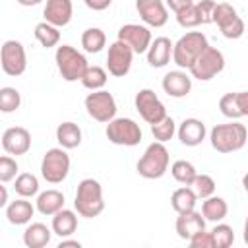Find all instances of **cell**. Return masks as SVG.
<instances>
[{
  "instance_id": "obj_1",
  "label": "cell",
  "mask_w": 248,
  "mask_h": 248,
  "mask_svg": "<svg viewBox=\"0 0 248 248\" xmlns=\"http://www.w3.org/2000/svg\"><path fill=\"white\" fill-rule=\"evenodd\" d=\"M211 147L219 153H234L240 151L246 145L248 140V130L240 122H227V124H217L213 126L211 134Z\"/></svg>"
},
{
  "instance_id": "obj_2",
  "label": "cell",
  "mask_w": 248,
  "mask_h": 248,
  "mask_svg": "<svg viewBox=\"0 0 248 248\" xmlns=\"http://www.w3.org/2000/svg\"><path fill=\"white\" fill-rule=\"evenodd\" d=\"M74 207H76L78 215L87 217V219H93V217L103 213V209H105L103 188L95 178H83L78 184Z\"/></svg>"
},
{
  "instance_id": "obj_3",
  "label": "cell",
  "mask_w": 248,
  "mask_h": 248,
  "mask_svg": "<svg viewBox=\"0 0 248 248\" xmlns=\"http://www.w3.org/2000/svg\"><path fill=\"white\" fill-rule=\"evenodd\" d=\"M169 149L165 147V143L161 141H153L147 145V149L143 151V155L140 157L136 169H138V174L147 178V180H155V178H161L167 169H169Z\"/></svg>"
},
{
  "instance_id": "obj_4",
  "label": "cell",
  "mask_w": 248,
  "mask_h": 248,
  "mask_svg": "<svg viewBox=\"0 0 248 248\" xmlns=\"http://www.w3.org/2000/svg\"><path fill=\"white\" fill-rule=\"evenodd\" d=\"M207 37L202 31H188L172 45V62L178 68H190L196 56L207 46Z\"/></svg>"
},
{
  "instance_id": "obj_5",
  "label": "cell",
  "mask_w": 248,
  "mask_h": 248,
  "mask_svg": "<svg viewBox=\"0 0 248 248\" xmlns=\"http://www.w3.org/2000/svg\"><path fill=\"white\" fill-rule=\"evenodd\" d=\"M54 60H56V68H58V72H60L64 81H78V79H81L85 68L89 66L87 58L78 48H74L72 45H60L56 48Z\"/></svg>"
},
{
  "instance_id": "obj_6",
  "label": "cell",
  "mask_w": 248,
  "mask_h": 248,
  "mask_svg": "<svg viewBox=\"0 0 248 248\" xmlns=\"http://www.w3.org/2000/svg\"><path fill=\"white\" fill-rule=\"evenodd\" d=\"M225 68V56L219 48L215 46H205L198 56L196 60L192 62V66L188 68L192 78L200 79V81H209L211 78H215L217 74H221Z\"/></svg>"
},
{
  "instance_id": "obj_7",
  "label": "cell",
  "mask_w": 248,
  "mask_h": 248,
  "mask_svg": "<svg viewBox=\"0 0 248 248\" xmlns=\"http://www.w3.org/2000/svg\"><path fill=\"white\" fill-rule=\"evenodd\" d=\"M70 172V157L64 147H52L43 155L41 174L48 184H60Z\"/></svg>"
},
{
  "instance_id": "obj_8",
  "label": "cell",
  "mask_w": 248,
  "mask_h": 248,
  "mask_svg": "<svg viewBox=\"0 0 248 248\" xmlns=\"http://www.w3.org/2000/svg\"><path fill=\"white\" fill-rule=\"evenodd\" d=\"M107 138L114 145L134 147L141 141V128L132 118H112L107 122Z\"/></svg>"
},
{
  "instance_id": "obj_9",
  "label": "cell",
  "mask_w": 248,
  "mask_h": 248,
  "mask_svg": "<svg viewBox=\"0 0 248 248\" xmlns=\"http://www.w3.org/2000/svg\"><path fill=\"white\" fill-rule=\"evenodd\" d=\"M211 23H217V27H219V31H221V35L225 39H240L244 35V21H242V17L227 2L215 4L213 16H211Z\"/></svg>"
},
{
  "instance_id": "obj_10",
  "label": "cell",
  "mask_w": 248,
  "mask_h": 248,
  "mask_svg": "<svg viewBox=\"0 0 248 248\" xmlns=\"http://www.w3.org/2000/svg\"><path fill=\"white\" fill-rule=\"evenodd\" d=\"M0 66H2L4 74L10 76V78H17L25 72L27 54H25V48L19 41L10 39L2 45V48H0Z\"/></svg>"
},
{
  "instance_id": "obj_11",
  "label": "cell",
  "mask_w": 248,
  "mask_h": 248,
  "mask_svg": "<svg viewBox=\"0 0 248 248\" xmlns=\"http://www.w3.org/2000/svg\"><path fill=\"white\" fill-rule=\"evenodd\" d=\"M85 110L93 120L107 124L116 116V101L108 91L97 89L85 97Z\"/></svg>"
},
{
  "instance_id": "obj_12",
  "label": "cell",
  "mask_w": 248,
  "mask_h": 248,
  "mask_svg": "<svg viewBox=\"0 0 248 248\" xmlns=\"http://www.w3.org/2000/svg\"><path fill=\"white\" fill-rule=\"evenodd\" d=\"M134 103H136V110L147 124H155L167 116V108L153 89H140L136 93Z\"/></svg>"
},
{
  "instance_id": "obj_13",
  "label": "cell",
  "mask_w": 248,
  "mask_h": 248,
  "mask_svg": "<svg viewBox=\"0 0 248 248\" xmlns=\"http://www.w3.org/2000/svg\"><path fill=\"white\" fill-rule=\"evenodd\" d=\"M132 60H134V52L132 48L122 43V41H114L108 46V54H107V70L110 76L114 78H124L130 68H132Z\"/></svg>"
},
{
  "instance_id": "obj_14",
  "label": "cell",
  "mask_w": 248,
  "mask_h": 248,
  "mask_svg": "<svg viewBox=\"0 0 248 248\" xmlns=\"http://www.w3.org/2000/svg\"><path fill=\"white\" fill-rule=\"evenodd\" d=\"M118 41L126 43L134 54H141L147 50L151 39V31L145 25H138V23H126L118 29Z\"/></svg>"
},
{
  "instance_id": "obj_15",
  "label": "cell",
  "mask_w": 248,
  "mask_h": 248,
  "mask_svg": "<svg viewBox=\"0 0 248 248\" xmlns=\"http://www.w3.org/2000/svg\"><path fill=\"white\" fill-rule=\"evenodd\" d=\"M136 10L149 27H163L169 21V12L163 0H136Z\"/></svg>"
},
{
  "instance_id": "obj_16",
  "label": "cell",
  "mask_w": 248,
  "mask_h": 248,
  "mask_svg": "<svg viewBox=\"0 0 248 248\" xmlns=\"http://www.w3.org/2000/svg\"><path fill=\"white\" fill-rule=\"evenodd\" d=\"M2 147L10 155H25L31 149V134L27 128L12 126L2 134Z\"/></svg>"
},
{
  "instance_id": "obj_17",
  "label": "cell",
  "mask_w": 248,
  "mask_h": 248,
  "mask_svg": "<svg viewBox=\"0 0 248 248\" xmlns=\"http://www.w3.org/2000/svg\"><path fill=\"white\" fill-rule=\"evenodd\" d=\"M219 110L223 116L231 120H238L248 116V93L236 91V93H225L219 99Z\"/></svg>"
},
{
  "instance_id": "obj_18",
  "label": "cell",
  "mask_w": 248,
  "mask_h": 248,
  "mask_svg": "<svg viewBox=\"0 0 248 248\" xmlns=\"http://www.w3.org/2000/svg\"><path fill=\"white\" fill-rule=\"evenodd\" d=\"M72 12H74L72 0H46L43 16H45L46 23H50L54 27H64L70 23Z\"/></svg>"
},
{
  "instance_id": "obj_19",
  "label": "cell",
  "mask_w": 248,
  "mask_h": 248,
  "mask_svg": "<svg viewBox=\"0 0 248 248\" xmlns=\"http://www.w3.org/2000/svg\"><path fill=\"white\" fill-rule=\"evenodd\" d=\"M174 227H176V234H178L182 240H190L196 232H200V231L205 229V219H203L202 213H198L196 209H190V211L178 213Z\"/></svg>"
},
{
  "instance_id": "obj_20",
  "label": "cell",
  "mask_w": 248,
  "mask_h": 248,
  "mask_svg": "<svg viewBox=\"0 0 248 248\" xmlns=\"http://www.w3.org/2000/svg\"><path fill=\"white\" fill-rule=\"evenodd\" d=\"M182 145L196 147L205 140V124L198 118H184L176 130Z\"/></svg>"
},
{
  "instance_id": "obj_21",
  "label": "cell",
  "mask_w": 248,
  "mask_h": 248,
  "mask_svg": "<svg viewBox=\"0 0 248 248\" xmlns=\"http://www.w3.org/2000/svg\"><path fill=\"white\" fill-rule=\"evenodd\" d=\"M163 89L169 97H174V99H180V97H186L192 89V79L186 72L182 70H172L169 74H165L163 78Z\"/></svg>"
},
{
  "instance_id": "obj_22",
  "label": "cell",
  "mask_w": 248,
  "mask_h": 248,
  "mask_svg": "<svg viewBox=\"0 0 248 248\" xmlns=\"http://www.w3.org/2000/svg\"><path fill=\"white\" fill-rule=\"evenodd\" d=\"M147 62L153 68H163L170 62L172 56V43L169 37H157L155 41L149 43L147 46Z\"/></svg>"
},
{
  "instance_id": "obj_23",
  "label": "cell",
  "mask_w": 248,
  "mask_h": 248,
  "mask_svg": "<svg viewBox=\"0 0 248 248\" xmlns=\"http://www.w3.org/2000/svg\"><path fill=\"white\" fill-rule=\"evenodd\" d=\"M35 213V207L25 198H19L16 202H10L6 207V219L12 225H27Z\"/></svg>"
},
{
  "instance_id": "obj_24",
  "label": "cell",
  "mask_w": 248,
  "mask_h": 248,
  "mask_svg": "<svg viewBox=\"0 0 248 248\" xmlns=\"http://www.w3.org/2000/svg\"><path fill=\"white\" fill-rule=\"evenodd\" d=\"M78 229V215L72 209H58L52 215V232L58 234L60 238L74 234Z\"/></svg>"
},
{
  "instance_id": "obj_25",
  "label": "cell",
  "mask_w": 248,
  "mask_h": 248,
  "mask_svg": "<svg viewBox=\"0 0 248 248\" xmlns=\"http://www.w3.org/2000/svg\"><path fill=\"white\" fill-rule=\"evenodd\" d=\"M52 231L45 223H31L23 231V244L27 248H43L50 242Z\"/></svg>"
},
{
  "instance_id": "obj_26",
  "label": "cell",
  "mask_w": 248,
  "mask_h": 248,
  "mask_svg": "<svg viewBox=\"0 0 248 248\" xmlns=\"http://www.w3.org/2000/svg\"><path fill=\"white\" fill-rule=\"evenodd\" d=\"M227 213H229V205H227V202L223 200V198H219V196H207V198H203V203H202V217L205 219V221H213V223H219V221H223L225 217H227Z\"/></svg>"
},
{
  "instance_id": "obj_27",
  "label": "cell",
  "mask_w": 248,
  "mask_h": 248,
  "mask_svg": "<svg viewBox=\"0 0 248 248\" xmlns=\"http://www.w3.org/2000/svg\"><path fill=\"white\" fill-rule=\"evenodd\" d=\"M56 141L64 149H76L81 143V130L76 122H62L56 128Z\"/></svg>"
},
{
  "instance_id": "obj_28",
  "label": "cell",
  "mask_w": 248,
  "mask_h": 248,
  "mask_svg": "<svg viewBox=\"0 0 248 248\" xmlns=\"http://www.w3.org/2000/svg\"><path fill=\"white\" fill-rule=\"evenodd\" d=\"M37 209L43 215H54L58 209L64 207V194L58 190H45L37 196Z\"/></svg>"
},
{
  "instance_id": "obj_29",
  "label": "cell",
  "mask_w": 248,
  "mask_h": 248,
  "mask_svg": "<svg viewBox=\"0 0 248 248\" xmlns=\"http://www.w3.org/2000/svg\"><path fill=\"white\" fill-rule=\"evenodd\" d=\"M196 202H198V196L194 194V190L190 186H180L170 196V205H172V209L176 213L194 209L196 207Z\"/></svg>"
},
{
  "instance_id": "obj_30",
  "label": "cell",
  "mask_w": 248,
  "mask_h": 248,
  "mask_svg": "<svg viewBox=\"0 0 248 248\" xmlns=\"http://www.w3.org/2000/svg\"><path fill=\"white\" fill-rule=\"evenodd\" d=\"M105 45H107V35H105L103 29L89 27L81 33V46H83L85 52H91V54L101 52L105 48Z\"/></svg>"
},
{
  "instance_id": "obj_31",
  "label": "cell",
  "mask_w": 248,
  "mask_h": 248,
  "mask_svg": "<svg viewBox=\"0 0 248 248\" xmlns=\"http://www.w3.org/2000/svg\"><path fill=\"white\" fill-rule=\"evenodd\" d=\"M79 81L85 89H91V91L103 89L107 85V70L101 66H87Z\"/></svg>"
},
{
  "instance_id": "obj_32",
  "label": "cell",
  "mask_w": 248,
  "mask_h": 248,
  "mask_svg": "<svg viewBox=\"0 0 248 248\" xmlns=\"http://www.w3.org/2000/svg\"><path fill=\"white\" fill-rule=\"evenodd\" d=\"M35 39L41 43V46L45 48H50V46H56L58 41H60V31L58 27L46 23V21H41L35 25Z\"/></svg>"
},
{
  "instance_id": "obj_33",
  "label": "cell",
  "mask_w": 248,
  "mask_h": 248,
  "mask_svg": "<svg viewBox=\"0 0 248 248\" xmlns=\"http://www.w3.org/2000/svg\"><path fill=\"white\" fill-rule=\"evenodd\" d=\"M14 190L16 194H19L21 198H31L39 192V180L35 174L31 172H21L16 176V182H14Z\"/></svg>"
},
{
  "instance_id": "obj_34",
  "label": "cell",
  "mask_w": 248,
  "mask_h": 248,
  "mask_svg": "<svg viewBox=\"0 0 248 248\" xmlns=\"http://www.w3.org/2000/svg\"><path fill=\"white\" fill-rule=\"evenodd\" d=\"M170 174H172V178H174L176 182H180V184H184V186H190L192 180H194V176H196L198 172H196V167H194L190 161L180 159V161H174V163H172Z\"/></svg>"
},
{
  "instance_id": "obj_35",
  "label": "cell",
  "mask_w": 248,
  "mask_h": 248,
  "mask_svg": "<svg viewBox=\"0 0 248 248\" xmlns=\"http://www.w3.org/2000/svg\"><path fill=\"white\" fill-rule=\"evenodd\" d=\"M21 105V95L16 87H2L0 89V112H14Z\"/></svg>"
},
{
  "instance_id": "obj_36",
  "label": "cell",
  "mask_w": 248,
  "mask_h": 248,
  "mask_svg": "<svg viewBox=\"0 0 248 248\" xmlns=\"http://www.w3.org/2000/svg\"><path fill=\"white\" fill-rule=\"evenodd\" d=\"M174 132H176V124H174V120H172L170 116H165L163 120L151 124V134H153V138H155L157 141H161V143L172 140Z\"/></svg>"
},
{
  "instance_id": "obj_37",
  "label": "cell",
  "mask_w": 248,
  "mask_h": 248,
  "mask_svg": "<svg viewBox=\"0 0 248 248\" xmlns=\"http://www.w3.org/2000/svg\"><path fill=\"white\" fill-rule=\"evenodd\" d=\"M211 236H213L215 248H229L234 242V231H232V227L227 225V223H221V221L213 227Z\"/></svg>"
},
{
  "instance_id": "obj_38",
  "label": "cell",
  "mask_w": 248,
  "mask_h": 248,
  "mask_svg": "<svg viewBox=\"0 0 248 248\" xmlns=\"http://www.w3.org/2000/svg\"><path fill=\"white\" fill-rule=\"evenodd\" d=\"M192 190L198 198H207L211 194H215V180L209 176V174H196L194 180H192Z\"/></svg>"
},
{
  "instance_id": "obj_39",
  "label": "cell",
  "mask_w": 248,
  "mask_h": 248,
  "mask_svg": "<svg viewBox=\"0 0 248 248\" xmlns=\"http://www.w3.org/2000/svg\"><path fill=\"white\" fill-rule=\"evenodd\" d=\"M176 21H178L180 27H186V29L202 25V19H200V16H198L196 4H190V6L182 8L180 12H176Z\"/></svg>"
},
{
  "instance_id": "obj_40",
  "label": "cell",
  "mask_w": 248,
  "mask_h": 248,
  "mask_svg": "<svg viewBox=\"0 0 248 248\" xmlns=\"http://www.w3.org/2000/svg\"><path fill=\"white\" fill-rule=\"evenodd\" d=\"M16 174H17V163H16V159H12L8 155L0 157V182L2 184L4 182H10V180L16 178Z\"/></svg>"
},
{
  "instance_id": "obj_41",
  "label": "cell",
  "mask_w": 248,
  "mask_h": 248,
  "mask_svg": "<svg viewBox=\"0 0 248 248\" xmlns=\"http://www.w3.org/2000/svg\"><path fill=\"white\" fill-rule=\"evenodd\" d=\"M188 242H190L192 248H215L213 236H211V232H207L205 229L200 231V232H196Z\"/></svg>"
},
{
  "instance_id": "obj_42",
  "label": "cell",
  "mask_w": 248,
  "mask_h": 248,
  "mask_svg": "<svg viewBox=\"0 0 248 248\" xmlns=\"http://www.w3.org/2000/svg\"><path fill=\"white\" fill-rule=\"evenodd\" d=\"M215 4L217 2H213V0H200V2H196V10H198V16L202 19V25L211 23V16H213Z\"/></svg>"
},
{
  "instance_id": "obj_43",
  "label": "cell",
  "mask_w": 248,
  "mask_h": 248,
  "mask_svg": "<svg viewBox=\"0 0 248 248\" xmlns=\"http://www.w3.org/2000/svg\"><path fill=\"white\" fill-rule=\"evenodd\" d=\"M85 2V6L89 8V10H93V12H103V10H107L110 4H112V0H83Z\"/></svg>"
},
{
  "instance_id": "obj_44",
  "label": "cell",
  "mask_w": 248,
  "mask_h": 248,
  "mask_svg": "<svg viewBox=\"0 0 248 248\" xmlns=\"http://www.w3.org/2000/svg\"><path fill=\"white\" fill-rule=\"evenodd\" d=\"M190 4H194V0H167V6L176 14V12H180L182 8H186V6H190Z\"/></svg>"
},
{
  "instance_id": "obj_45",
  "label": "cell",
  "mask_w": 248,
  "mask_h": 248,
  "mask_svg": "<svg viewBox=\"0 0 248 248\" xmlns=\"http://www.w3.org/2000/svg\"><path fill=\"white\" fill-rule=\"evenodd\" d=\"M68 246H74V248H81V242L79 240H70L68 236H64L58 244V248H68Z\"/></svg>"
},
{
  "instance_id": "obj_46",
  "label": "cell",
  "mask_w": 248,
  "mask_h": 248,
  "mask_svg": "<svg viewBox=\"0 0 248 248\" xmlns=\"http://www.w3.org/2000/svg\"><path fill=\"white\" fill-rule=\"evenodd\" d=\"M8 203V190L2 186V182H0V207H4Z\"/></svg>"
},
{
  "instance_id": "obj_47",
  "label": "cell",
  "mask_w": 248,
  "mask_h": 248,
  "mask_svg": "<svg viewBox=\"0 0 248 248\" xmlns=\"http://www.w3.org/2000/svg\"><path fill=\"white\" fill-rule=\"evenodd\" d=\"M17 4H21V6H37L39 2H43V0H16Z\"/></svg>"
}]
</instances>
